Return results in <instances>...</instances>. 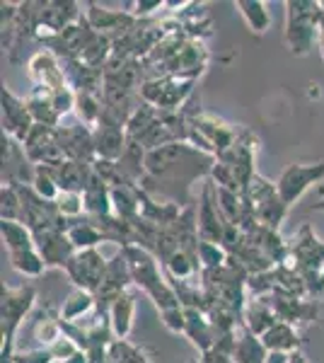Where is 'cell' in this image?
<instances>
[{
	"label": "cell",
	"instance_id": "6da1fadb",
	"mask_svg": "<svg viewBox=\"0 0 324 363\" xmlns=\"http://www.w3.org/2000/svg\"><path fill=\"white\" fill-rule=\"evenodd\" d=\"M216 165V155L194 148L191 143H169L148 150L145 174L140 189H145L157 201L177 203L181 208L191 203V184L196 179H208Z\"/></svg>",
	"mask_w": 324,
	"mask_h": 363
},
{
	"label": "cell",
	"instance_id": "7a4b0ae2",
	"mask_svg": "<svg viewBox=\"0 0 324 363\" xmlns=\"http://www.w3.org/2000/svg\"><path fill=\"white\" fill-rule=\"evenodd\" d=\"M121 252L126 255L128 267H131L133 286H138L145 296H150V301L155 303V308L160 313L179 308V301H177L172 286H169L167 277H164V269L162 264H157V257L152 252L138 247V245L121 247Z\"/></svg>",
	"mask_w": 324,
	"mask_h": 363
},
{
	"label": "cell",
	"instance_id": "3957f363",
	"mask_svg": "<svg viewBox=\"0 0 324 363\" xmlns=\"http://www.w3.org/2000/svg\"><path fill=\"white\" fill-rule=\"evenodd\" d=\"M324 20L322 3L315 0H288L286 3V46L293 56H308L320 42Z\"/></svg>",
	"mask_w": 324,
	"mask_h": 363
},
{
	"label": "cell",
	"instance_id": "277c9868",
	"mask_svg": "<svg viewBox=\"0 0 324 363\" xmlns=\"http://www.w3.org/2000/svg\"><path fill=\"white\" fill-rule=\"evenodd\" d=\"M291 257H288V264L303 277V281L308 284L310 298L317 301L322 294V269H324V242L312 233V228L305 223L300 225V230L296 233V238L288 242Z\"/></svg>",
	"mask_w": 324,
	"mask_h": 363
},
{
	"label": "cell",
	"instance_id": "5b68a950",
	"mask_svg": "<svg viewBox=\"0 0 324 363\" xmlns=\"http://www.w3.org/2000/svg\"><path fill=\"white\" fill-rule=\"evenodd\" d=\"M34 301H37V291L29 284L17 286V289L3 284V301H0V335H3L0 359L3 361H13L17 330L29 315V310L34 308Z\"/></svg>",
	"mask_w": 324,
	"mask_h": 363
},
{
	"label": "cell",
	"instance_id": "8992f818",
	"mask_svg": "<svg viewBox=\"0 0 324 363\" xmlns=\"http://www.w3.org/2000/svg\"><path fill=\"white\" fill-rule=\"evenodd\" d=\"M242 196L255 206L259 223L271 228V230H279L288 216V206L284 203V199L279 196L276 182H269L257 172L250 184H247V189L242 191Z\"/></svg>",
	"mask_w": 324,
	"mask_h": 363
},
{
	"label": "cell",
	"instance_id": "52a82bcc",
	"mask_svg": "<svg viewBox=\"0 0 324 363\" xmlns=\"http://www.w3.org/2000/svg\"><path fill=\"white\" fill-rule=\"evenodd\" d=\"M95 37H97V32L92 29L90 20L82 15L75 25H70L68 29H63V32H58V34L39 32L37 42L44 46L46 51H51L58 61H80L85 49L90 46V42Z\"/></svg>",
	"mask_w": 324,
	"mask_h": 363
},
{
	"label": "cell",
	"instance_id": "ba28073f",
	"mask_svg": "<svg viewBox=\"0 0 324 363\" xmlns=\"http://www.w3.org/2000/svg\"><path fill=\"white\" fill-rule=\"evenodd\" d=\"M194 85H196V80L150 78V80H145L143 87H140V97H143V102H148L157 109L177 112V109H181L191 99Z\"/></svg>",
	"mask_w": 324,
	"mask_h": 363
},
{
	"label": "cell",
	"instance_id": "9c48e42d",
	"mask_svg": "<svg viewBox=\"0 0 324 363\" xmlns=\"http://www.w3.org/2000/svg\"><path fill=\"white\" fill-rule=\"evenodd\" d=\"M196 223H199V238L206 240V242L223 245L230 223L225 220V216H223L220 206H218L216 184L211 179H206L201 186V196H199L196 203Z\"/></svg>",
	"mask_w": 324,
	"mask_h": 363
},
{
	"label": "cell",
	"instance_id": "30bf717a",
	"mask_svg": "<svg viewBox=\"0 0 324 363\" xmlns=\"http://www.w3.org/2000/svg\"><path fill=\"white\" fill-rule=\"evenodd\" d=\"M0 162H3V184L10 186H20L34 184V177H37V165L27 157L25 145L17 143L13 136L8 133H0Z\"/></svg>",
	"mask_w": 324,
	"mask_h": 363
},
{
	"label": "cell",
	"instance_id": "8fae6325",
	"mask_svg": "<svg viewBox=\"0 0 324 363\" xmlns=\"http://www.w3.org/2000/svg\"><path fill=\"white\" fill-rule=\"evenodd\" d=\"M133 284L131 277V267H128L126 255L119 250L107 264V274L102 279V286L97 289L95 301H97V313L99 315H109L111 306H114L119 298L126 294L128 286Z\"/></svg>",
	"mask_w": 324,
	"mask_h": 363
},
{
	"label": "cell",
	"instance_id": "7c38bea8",
	"mask_svg": "<svg viewBox=\"0 0 324 363\" xmlns=\"http://www.w3.org/2000/svg\"><path fill=\"white\" fill-rule=\"evenodd\" d=\"M107 264L109 259H104L99 255V250H80L75 252V257L68 262L63 272L68 274V279L73 281L75 289H82L87 294H97L104 274H107Z\"/></svg>",
	"mask_w": 324,
	"mask_h": 363
},
{
	"label": "cell",
	"instance_id": "4fadbf2b",
	"mask_svg": "<svg viewBox=\"0 0 324 363\" xmlns=\"http://www.w3.org/2000/svg\"><path fill=\"white\" fill-rule=\"evenodd\" d=\"M324 179V160L322 162H312V165H303V162H291L284 172H281L279 182V196L284 199V203L288 208L298 201L312 184Z\"/></svg>",
	"mask_w": 324,
	"mask_h": 363
},
{
	"label": "cell",
	"instance_id": "5bb4252c",
	"mask_svg": "<svg viewBox=\"0 0 324 363\" xmlns=\"http://www.w3.org/2000/svg\"><path fill=\"white\" fill-rule=\"evenodd\" d=\"M257 145H259V140L255 138V133H252L250 128H242V133H240V138L235 140L233 148L225 150L220 157H216L218 162H223V165H228L233 169L235 177L240 182V186H242V191L247 189V184L252 182V177L257 174V169H255Z\"/></svg>",
	"mask_w": 324,
	"mask_h": 363
},
{
	"label": "cell",
	"instance_id": "9a60e30c",
	"mask_svg": "<svg viewBox=\"0 0 324 363\" xmlns=\"http://www.w3.org/2000/svg\"><path fill=\"white\" fill-rule=\"evenodd\" d=\"M27 70H29V75H32L34 83H37V90L46 92V95H56V92L70 87L61 61L46 49L37 51V54L29 58Z\"/></svg>",
	"mask_w": 324,
	"mask_h": 363
},
{
	"label": "cell",
	"instance_id": "2e32d148",
	"mask_svg": "<svg viewBox=\"0 0 324 363\" xmlns=\"http://www.w3.org/2000/svg\"><path fill=\"white\" fill-rule=\"evenodd\" d=\"M56 136H58V145H61L66 160L82 162V165H92V162L97 160L95 136H92L90 126H85V124L58 126Z\"/></svg>",
	"mask_w": 324,
	"mask_h": 363
},
{
	"label": "cell",
	"instance_id": "e0dca14e",
	"mask_svg": "<svg viewBox=\"0 0 324 363\" xmlns=\"http://www.w3.org/2000/svg\"><path fill=\"white\" fill-rule=\"evenodd\" d=\"M25 153L34 165H44V167H51V165H58V162L66 160L63 155L61 145H58V136H56V128H49V126H41V124H34L32 133L29 138L25 140Z\"/></svg>",
	"mask_w": 324,
	"mask_h": 363
},
{
	"label": "cell",
	"instance_id": "ac0fdd59",
	"mask_svg": "<svg viewBox=\"0 0 324 363\" xmlns=\"http://www.w3.org/2000/svg\"><path fill=\"white\" fill-rule=\"evenodd\" d=\"M34 128L27 99L17 97L10 87H3V131L13 136L17 143H25Z\"/></svg>",
	"mask_w": 324,
	"mask_h": 363
},
{
	"label": "cell",
	"instance_id": "d6986e66",
	"mask_svg": "<svg viewBox=\"0 0 324 363\" xmlns=\"http://www.w3.org/2000/svg\"><path fill=\"white\" fill-rule=\"evenodd\" d=\"M85 17L90 20V25L95 32L109 37L111 42L123 37L128 29H133L135 25H138V17H135L133 13H126V10H109V8H102V5H97V3H87Z\"/></svg>",
	"mask_w": 324,
	"mask_h": 363
},
{
	"label": "cell",
	"instance_id": "ffe728a7",
	"mask_svg": "<svg viewBox=\"0 0 324 363\" xmlns=\"http://www.w3.org/2000/svg\"><path fill=\"white\" fill-rule=\"evenodd\" d=\"M92 136H95V150L99 160H109V162H119L123 153H126L128 136L126 128L119 126L116 121L102 116L99 124L92 128Z\"/></svg>",
	"mask_w": 324,
	"mask_h": 363
},
{
	"label": "cell",
	"instance_id": "44dd1931",
	"mask_svg": "<svg viewBox=\"0 0 324 363\" xmlns=\"http://www.w3.org/2000/svg\"><path fill=\"white\" fill-rule=\"evenodd\" d=\"M34 242H37V250L44 259L46 269L56 267V269H66V264L75 257V245L70 242L68 233L63 230H46L34 235Z\"/></svg>",
	"mask_w": 324,
	"mask_h": 363
},
{
	"label": "cell",
	"instance_id": "7402d4cb",
	"mask_svg": "<svg viewBox=\"0 0 324 363\" xmlns=\"http://www.w3.org/2000/svg\"><path fill=\"white\" fill-rule=\"evenodd\" d=\"M80 8L82 5L73 0H46L39 8V27L46 29V34L63 32L85 15Z\"/></svg>",
	"mask_w": 324,
	"mask_h": 363
},
{
	"label": "cell",
	"instance_id": "603a6c76",
	"mask_svg": "<svg viewBox=\"0 0 324 363\" xmlns=\"http://www.w3.org/2000/svg\"><path fill=\"white\" fill-rule=\"evenodd\" d=\"M271 306L279 322H288V325H308L317 318V301L312 298H298V296H288V294H271Z\"/></svg>",
	"mask_w": 324,
	"mask_h": 363
},
{
	"label": "cell",
	"instance_id": "cb8c5ba5",
	"mask_svg": "<svg viewBox=\"0 0 324 363\" xmlns=\"http://www.w3.org/2000/svg\"><path fill=\"white\" fill-rule=\"evenodd\" d=\"M49 172H51V177L56 179L61 191H78V194H82V191L87 189V184H90V177L95 169H92V165L63 160V162H58V165H51Z\"/></svg>",
	"mask_w": 324,
	"mask_h": 363
},
{
	"label": "cell",
	"instance_id": "d4e9b609",
	"mask_svg": "<svg viewBox=\"0 0 324 363\" xmlns=\"http://www.w3.org/2000/svg\"><path fill=\"white\" fill-rule=\"evenodd\" d=\"M242 322H245V327L255 337H264V335H267L271 327L279 322V318H276V313H274V306H271V296L247 298Z\"/></svg>",
	"mask_w": 324,
	"mask_h": 363
},
{
	"label": "cell",
	"instance_id": "484cf974",
	"mask_svg": "<svg viewBox=\"0 0 324 363\" xmlns=\"http://www.w3.org/2000/svg\"><path fill=\"white\" fill-rule=\"evenodd\" d=\"M184 318H186V330L184 337L196 347L199 351H208L216 347L218 335H216V327L211 325L208 315L203 310H194V308H184Z\"/></svg>",
	"mask_w": 324,
	"mask_h": 363
},
{
	"label": "cell",
	"instance_id": "4316f807",
	"mask_svg": "<svg viewBox=\"0 0 324 363\" xmlns=\"http://www.w3.org/2000/svg\"><path fill=\"white\" fill-rule=\"evenodd\" d=\"M95 169V167H92ZM82 203H85V213L92 218H104V216H114V203H111V186L92 172L90 184L82 191Z\"/></svg>",
	"mask_w": 324,
	"mask_h": 363
},
{
	"label": "cell",
	"instance_id": "83f0119b",
	"mask_svg": "<svg viewBox=\"0 0 324 363\" xmlns=\"http://www.w3.org/2000/svg\"><path fill=\"white\" fill-rule=\"evenodd\" d=\"M259 339L269 354H293V351H300V344H303L298 330L288 322H276L267 335Z\"/></svg>",
	"mask_w": 324,
	"mask_h": 363
},
{
	"label": "cell",
	"instance_id": "f1b7e54d",
	"mask_svg": "<svg viewBox=\"0 0 324 363\" xmlns=\"http://www.w3.org/2000/svg\"><path fill=\"white\" fill-rule=\"evenodd\" d=\"M68 238L75 245V250H97L99 242H104V235L99 233L95 220L87 213L78 216V218L68 220Z\"/></svg>",
	"mask_w": 324,
	"mask_h": 363
},
{
	"label": "cell",
	"instance_id": "f546056e",
	"mask_svg": "<svg viewBox=\"0 0 324 363\" xmlns=\"http://www.w3.org/2000/svg\"><path fill=\"white\" fill-rule=\"evenodd\" d=\"M269 351L264 349L262 339L252 335L245 327V322L238 327V344L233 351V361L235 363H267Z\"/></svg>",
	"mask_w": 324,
	"mask_h": 363
},
{
	"label": "cell",
	"instance_id": "4dcf8cb0",
	"mask_svg": "<svg viewBox=\"0 0 324 363\" xmlns=\"http://www.w3.org/2000/svg\"><path fill=\"white\" fill-rule=\"evenodd\" d=\"M133 315H135V294L133 291H126L109 310V320H111V327H114L116 339H126L131 335Z\"/></svg>",
	"mask_w": 324,
	"mask_h": 363
},
{
	"label": "cell",
	"instance_id": "1f68e13d",
	"mask_svg": "<svg viewBox=\"0 0 324 363\" xmlns=\"http://www.w3.org/2000/svg\"><path fill=\"white\" fill-rule=\"evenodd\" d=\"M32 335H34V342H37V347H46V349H49L51 344H54L56 339L63 335L61 315H56L49 306L41 308L39 313H37V320H34Z\"/></svg>",
	"mask_w": 324,
	"mask_h": 363
},
{
	"label": "cell",
	"instance_id": "d6a6232c",
	"mask_svg": "<svg viewBox=\"0 0 324 363\" xmlns=\"http://www.w3.org/2000/svg\"><path fill=\"white\" fill-rule=\"evenodd\" d=\"M27 107H29V114H32L34 124L49 126V128L61 126V114L54 109V104H51V99L46 92H41L34 87V92L27 97Z\"/></svg>",
	"mask_w": 324,
	"mask_h": 363
},
{
	"label": "cell",
	"instance_id": "836d02e7",
	"mask_svg": "<svg viewBox=\"0 0 324 363\" xmlns=\"http://www.w3.org/2000/svg\"><path fill=\"white\" fill-rule=\"evenodd\" d=\"M0 233H3V242L10 252H25V250H34L37 242H34L32 230L25 223H15V220H0Z\"/></svg>",
	"mask_w": 324,
	"mask_h": 363
},
{
	"label": "cell",
	"instance_id": "e575fe53",
	"mask_svg": "<svg viewBox=\"0 0 324 363\" xmlns=\"http://www.w3.org/2000/svg\"><path fill=\"white\" fill-rule=\"evenodd\" d=\"M92 310H97L95 294H87V291H82V289H73L66 301H63V308L58 315L66 322H78L82 315L92 313Z\"/></svg>",
	"mask_w": 324,
	"mask_h": 363
},
{
	"label": "cell",
	"instance_id": "d590c367",
	"mask_svg": "<svg viewBox=\"0 0 324 363\" xmlns=\"http://www.w3.org/2000/svg\"><path fill=\"white\" fill-rule=\"evenodd\" d=\"M235 8L240 10L247 27L255 34H264L271 27V15L267 10V3H262V0H240V3H235Z\"/></svg>",
	"mask_w": 324,
	"mask_h": 363
},
{
	"label": "cell",
	"instance_id": "8d00e7d4",
	"mask_svg": "<svg viewBox=\"0 0 324 363\" xmlns=\"http://www.w3.org/2000/svg\"><path fill=\"white\" fill-rule=\"evenodd\" d=\"M75 114H78L80 124L95 128L102 119V99L90 92H75Z\"/></svg>",
	"mask_w": 324,
	"mask_h": 363
},
{
	"label": "cell",
	"instance_id": "74e56055",
	"mask_svg": "<svg viewBox=\"0 0 324 363\" xmlns=\"http://www.w3.org/2000/svg\"><path fill=\"white\" fill-rule=\"evenodd\" d=\"M10 264H13L15 272H20L22 277H29V279H37L44 274V259H41L39 250H25V252H10Z\"/></svg>",
	"mask_w": 324,
	"mask_h": 363
},
{
	"label": "cell",
	"instance_id": "f35d334b",
	"mask_svg": "<svg viewBox=\"0 0 324 363\" xmlns=\"http://www.w3.org/2000/svg\"><path fill=\"white\" fill-rule=\"evenodd\" d=\"M107 363H152V359L140 347L128 342V339H116L109 347Z\"/></svg>",
	"mask_w": 324,
	"mask_h": 363
},
{
	"label": "cell",
	"instance_id": "ab89813d",
	"mask_svg": "<svg viewBox=\"0 0 324 363\" xmlns=\"http://www.w3.org/2000/svg\"><path fill=\"white\" fill-rule=\"evenodd\" d=\"M0 220L22 223V199L17 186L3 184V189H0Z\"/></svg>",
	"mask_w": 324,
	"mask_h": 363
},
{
	"label": "cell",
	"instance_id": "60d3db41",
	"mask_svg": "<svg viewBox=\"0 0 324 363\" xmlns=\"http://www.w3.org/2000/svg\"><path fill=\"white\" fill-rule=\"evenodd\" d=\"M228 259L230 255L223 245L206 242V240L199 242V262H201V269H220L228 264Z\"/></svg>",
	"mask_w": 324,
	"mask_h": 363
},
{
	"label": "cell",
	"instance_id": "b9f144b4",
	"mask_svg": "<svg viewBox=\"0 0 324 363\" xmlns=\"http://www.w3.org/2000/svg\"><path fill=\"white\" fill-rule=\"evenodd\" d=\"M32 189L37 191V194H39L41 199H46V201H56L58 194H61V189H58L56 179L51 177L49 167H44V165H39V167H37V177H34Z\"/></svg>",
	"mask_w": 324,
	"mask_h": 363
},
{
	"label": "cell",
	"instance_id": "7bdbcfd3",
	"mask_svg": "<svg viewBox=\"0 0 324 363\" xmlns=\"http://www.w3.org/2000/svg\"><path fill=\"white\" fill-rule=\"evenodd\" d=\"M56 206L61 211L63 216L70 220V218H78V216L85 213V203H82V194L78 191H61L56 199Z\"/></svg>",
	"mask_w": 324,
	"mask_h": 363
},
{
	"label": "cell",
	"instance_id": "ee69618b",
	"mask_svg": "<svg viewBox=\"0 0 324 363\" xmlns=\"http://www.w3.org/2000/svg\"><path fill=\"white\" fill-rule=\"evenodd\" d=\"M49 351H51V356H54V363H63V361H68L70 356H75V354H78V351H82V349L73 342V339H68L66 335H61V337H58L56 342L49 347Z\"/></svg>",
	"mask_w": 324,
	"mask_h": 363
},
{
	"label": "cell",
	"instance_id": "f6af8a7d",
	"mask_svg": "<svg viewBox=\"0 0 324 363\" xmlns=\"http://www.w3.org/2000/svg\"><path fill=\"white\" fill-rule=\"evenodd\" d=\"M15 363H54V356L46 347H37V349H27V351H15L13 356Z\"/></svg>",
	"mask_w": 324,
	"mask_h": 363
},
{
	"label": "cell",
	"instance_id": "bcb514c9",
	"mask_svg": "<svg viewBox=\"0 0 324 363\" xmlns=\"http://www.w3.org/2000/svg\"><path fill=\"white\" fill-rule=\"evenodd\" d=\"M162 315V322L164 327H167L169 332H174V335H184L186 330V318H184V308H172V310H164Z\"/></svg>",
	"mask_w": 324,
	"mask_h": 363
},
{
	"label": "cell",
	"instance_id": "7dc6e473",
	"mask_svg": "<svg viewBox=\"0 0 324 363\" xmlns=\"http://www.w3.org/2000/svg\"><path fill=\"white\" fill-rule=\"evenodd\" d=\"M131 13L138 17V20H148V15H152L155 10L160 8H167V3H162V0H150V3H145V0H138V3H131Z\"/></svg>",
	"mask_w": 324,
	"mask_h": 363
},
{
	"label": "cell",
	"instance_id": "c3c4849f",
	"mask_svg": "<svg viewBox=\"0 0 324 363\" xmlns=\"http://www.w3.org/2000/svg\"><path fill=\"white\" fill-rule=\"evenodd\" d=\"M199 361H201V363H235L233 356L225 354V351H220V349H216V347L208 349V351H203Z\"/></svg>",
	"mask_w": 324,
	"mask_h": 363
},
{
	"label": "cell",
	"instance_id": "681fc988",
	"mask_svg": "<svg viewBox=\"0 0 324 363\" xmlns=\"http://www.w3.org/2000/svg\"><path fill=\"white\" fill-rule=\"evenodd\" d=\"M288 363H308V356H305L303 351H293V354L288 356Z\"/></svg>",
	"mask_w": 324,
	"mask_h": 363
},
{
	"label": "cell",
	"instance_id": "f907efd6",
	"mask_svg": "<svg viewBox=\"0 0 324 363\" xmlns=\"http://www.w3.org/2000/svg\"><path fill=\"white\" fill-rule=\"evenodd\" d=\"M288 356L291 354H269L267 363H288Z\"/></svg>",
	"mask_w": 324,
	"mask_h": 363
},
{
	"label": "cell",
	"instance_id": "816d5d0a",
	"mask_svg": "<svg viewBox=\"0 0 324 363\" xmlns=\"http://www.w3.org/2000/svg\"><path fill=\"white\" fill-rule=\"evenodd\" d=\"M320 51H322V58H324V20H322V25H320Z\"/></svg>",
	"mask_w": 324,
	"mask_h": 363
},
{
	"label": "cell",
	"instance_id": "f5cc1de1",
	"mask_svg": "<svg viewBox=\"0 0 324 363\" xmlns=\"http://www.w3.org/2000/svg\"><path fill=\"white\" fill-rule=\"evenodd\" d=\"M310 211H324V196H322L317 203H312V208H310Z\"/></svg>",
	"mask_w": 324,
	"mask_h": 363
},
{
	"label": "cell",
	"instance_id": "db71d44e",
	"mask_svg": "<svg viewBox=\"0 0 324 363\" xmlns=\"http://www.w3.org/2000/svg\"><path fill=\"white\" fill-rule=\"evenodd\" d=\"M320 284H322V294H324V269H322V279H320Z\"/></svg>",
	"mask_w": 324,
	"mask_h": 363
},
{
	"label": "cell",
	"instance_id": "11a10c76",
	"mask_svg": "<svg viewBox=\"0 0 324 363\" xmlns=\"http://www.w3.org/2000/svg\"><path fill=\"white\" fill-rule=\"evenodd\" d=\"M189 363H201V361H199V359H191Z\"/></svg>",
	"mask_w": 324,
	"mask_h": 363
}]
</instances>
